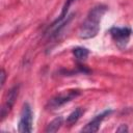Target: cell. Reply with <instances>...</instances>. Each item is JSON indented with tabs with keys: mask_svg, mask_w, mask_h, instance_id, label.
I'll use <instances>...</instances> for the list:
<instances>
[{
	"mask_svg": "<svg viewBox=\"0 0 133 133\" xmlns=\"http://www.w3.org/2000/svg\"><path fill=\"white\" fill-rule=\"evenodd\" d=\"M106 10H107V7L103 4L97 5L89 10L87 17L85 18V20L83 21V23L79 28L78 35L80 38H83V39L92 38L98 34L100 30L101 19L106 12Z\"/></svg>",
	"mask_w": 133,
	"mask_h": 133,
	"instance_id": "6da1fadb",
	"label": "cell"
},
{
	"mask_svg": "<svg viewBox=\"0 0 133 133\" xmlns=\"http://www.w3.org/2000/svg\"><path fill=\"white\" fill-rule=\"evenodd\" d=\"M110 34L116 46L123 49L128 45L131 35V29L129 27H112L110 29Z\"/></svg>",
	"mask_w": 133,
	"mask_h": 133,
	"instance_id": "7a4b0ae2",
	"label": "cell"
},
{
	"mask_svg": "<svg viewBox=\"0 0 133 133\" xmlns=\"http://www.w3.org/2000/svg\"><path fill=\"white\" fill-rule=\"evenodd\" d=\"M18 131L21 133H29L32 131V111L29 104H24L18 125Z\"/></svg>",
	"mask_w": 133,
	"mask_h": 133,
	"instance_id": "3957f363",
	"label": "cell"
},
{
	"mask_svg": "<svg viewBox=\"0 0 133 133\" xmlns=\"http://www.w3.org/2000/svg\"><path fill=\"white\" fill-rule=\"evenodd\" d=\"M79 95V91L78 90H69L68 92H62V94H59L57 95L56 97L52 98L49 102H48V105H47V108L48 109H56V108H59L60 106L69 103L70 101H72L74 98H76L77 96Z\"/></svg>",
	"mask_w": 133,
	"mask_h": 133,
	"instance_id": "277c9868",
	"label": "cell"
},
{
	"mask_svg": "<svg viewBox=\"0 0 133 133\" xmlns=\"http://www.w3.org/2000/svg\"><path fill=\"white\" fill-rule=\"evenodd\" d=\"M111 112H112V110H111V109H108V110H105V111H103L102 113L96 115L89 123H87V124L85 125V127L82 128V132H89V133L97 132V131L99 130V128H100V126H101L103 119H104L106 116H108Z\"/></svg>",
	"mask_w": 133,
	"mask_h": 133,
	"instance_id": "5b68a950",
	"label": "cell"
},
{
	"mask_svg": "<svg viewBox=\"0 0 133 133\" xmlns=\"http://www.w3.org/2000/svg\"><path fill=\"white\" fill-rule=\"evenodd\" d=\"M18 94H19V86H15V87H12V88L8 91L7 98H6L4 104H3L2 108H1V118H2V119H3V118L8 114V112L11 110V108H12V106H14L16 100H17Z\"/></svg>",
	"mask_w": 133,
	"mask_h": 133,
	"instance_id": "8992f818",
	"label": "cell"
},
{
	"mask_svg": "<svg viewBox=\"0 0 133 133\" xmlns=\"http://www.w3.org/2000/svg\"><path fill=\"white\" fill-rule=\"evenodd\" d=\"M62 123H63V118H62L61 116H58V117L54 118L52 122H50V123L48 124V126H47L45 132H47V133L57 132V131L59 130V128L61 127Z\"/></svg>",
	"mask_w": 133,
	"mask_h": 133,
	"instance_id": "52a82bcc",
	"label": "cell"
},
{
	"mask_svg": "<svg viewBox=\"0 0 133 133\" xmlns=\"http://www.w3.org/2000/svg\"><path fill=\"white\" fill-rule=\"evenodd\" d=\"M82 113H83V110H82L81 108H76V109H75L73 112H71V113L69 114V116L66 117V121H65L66 125H68V126L74 125V124L80 118V116L82 115Z\"/></svg>",
	"mask_w": 133,
	"mask_h": 133,
	"instance_id": "ba28073f",
	"label": "cell"
},
{
	"mask_svg": "<svg viewBox=\"0 0 133 133\" xmlns=\"http://www.w3.org/2000/svg\"><path fill=\"white\" fill-rule=\"evenodd\" d=\"M73 54L75 56V58L79 61H83L87 58L88 54H89V51L86 49V48H83V47H77L73 50Z\"/></svg>",
	"mask_w": 133,
	"mask_h": 133,
	"instance_id": "9c48e42d",
	"label": "cell"
},
{
	"mask_svg": "<svg viewBox=\"0 0 133 133\" xmlns=\"http://www.w3.org/2000/svg\"><path fill=\"white\" fill-rule=\"evenodd\" d=\"M1 81H0V83H1V87L4 85V82H5V78H6V74H5V71L2 69L1 70Z\"/></svg>",
	"mask_w": 133,
	"mask_h": 133,
	"instance_id": "30bf717a",
	"label": "cell"
},
{
	"mask_svg": "<svg viewBox=\"0 0 133 133\" xmlns=\"http://www.w3.org/2000/svg\"><path fill=\"white\" fill-rule=\"evenodd\" d=\"M116 132H128V127L127 125H121L117 129H116Z\"/></svg>",
	"mask_w": 133,
	"mask_h": 133,
	"instance_id": "8fae6325",
	"label": "cell"
}]
</instances>
